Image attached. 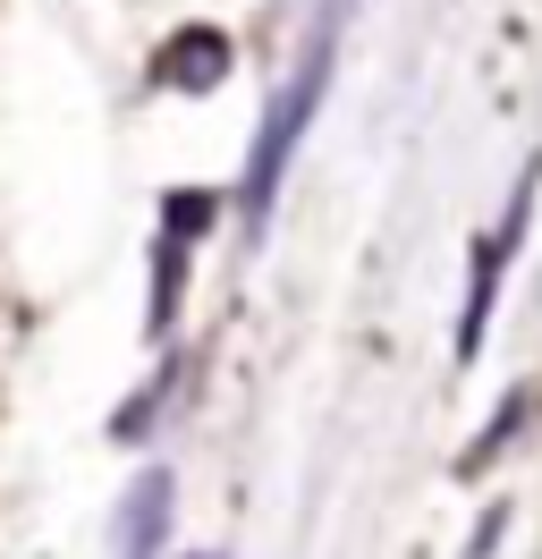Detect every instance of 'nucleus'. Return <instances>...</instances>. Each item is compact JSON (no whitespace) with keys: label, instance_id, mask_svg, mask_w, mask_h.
Instances as JSON below:
<instances>
[{"label":"nucleus","instance_id":"nucleus-1","mask_svg":"<svg viewBox=\"0 0 542 559\" xmlns=\"http://www.w3.org/2000/svg\"><path fill=\"white\" fill-rule=\"evenodd\" d=\"M322 76H331V17L314 26V43H305V60H297V76L280 85V103L263 110V136H255V153H246V221H255V229H263L271 195H280V178H288V153H297L305 119L322 110Z\"/></svg>","mask_w":542,"mask_h":559},{"label":"nucleus","instance_id":"nucleus-2","mask_svg":"<svg viewBox=\"0 0 542 559\" xmlns=\"http://www.w3.org/2000/svg\"><path fill=\"white\" fill-rule=\"evenodd\" d=\"M534 187H542V162H526L517 195H508L500 229L474 246V272H467V306H458V365H474V348L492 340V306H500V280H508V254L526 246V221H534Z\"/></svg>","mask_w":542,"mask_h":559},{"label":"nucleus","instance_id":"nucleus-3","mask_svg":"<svg viewBox=\"0 0 542 559\" xmlns=\"http://www.w3.org/2000/svg\"><path fill=\"white\" fill-rule=\"evenodd\" d=\"M169 500H178L169 466H144V475H136V491H128V509H119V559H162Z\"/></svg>","mask_w":542,"mask_h":559},{"label":"nucleus","instance_id":"nucleus-4","mask_svg":"<svg viewBox=\"0 0 542 559\" xmlns=\"http://www.w3.org/2000/svg\"><path fill=\"white\" fill-rule=\"evenodd\" d=\"M221 69H229L221 35H178V69H162V76L169 85H221Z\"/></svg>","mask_w":542,"mask_h":559},{"label":"nucleus","instance_id":"nucleus-5","mask_svg":"<svg viewBox=\"0 0 542 559\" xmlns=\"http://www.w3.org/2000/svg\"><path fill=\"white\" fill-rule=\"evenodd\" d=\"M517 424H526V399H508V407H500V424H492V432H483V441H474V450L458 457V466H467V475H474V466H492V457H500V441L517 432Z\"/></svg>","mask_w":542,"mask_h":559},{"label":"nucleus","instance_id":"nucleus-6","mask_svg":"<svg viewBox=\"0 0 542 559\" xmlns=\"http://www.w3.org/2000/svg\"><path fill=\"white\" fill-rule=\"evenodd\" d=\"M203 559H221V551H203Z\"/></svg>","mask_w":542,"mask_h":559}]
</instances>
